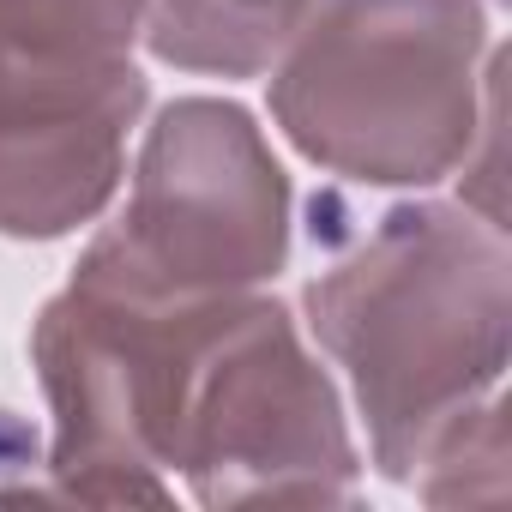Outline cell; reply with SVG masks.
Segmentation results:
<instances>
[{"label": "cell", "mask_w": 512, "mask_h": 512, "mask_svg": "<svg viewBox=\"0 0 512 512\" xmlns=\"http://www.w3.org/2000/svg\"><path fill=\"white\" fill-rule=\"evenodd\" d=\"M145 0H0V229L61 235L121 175L145 79Z\"/></svg>", "instance_id": "cell-3"}, {"label": "cell", "mask_w": 512, "mask_h": 512, "mask_svg": "<svg viewBox=\"0 0 512 512\" xmlns=\"http://www.w3.org/2000/svg\"><path fill=\"white\" fill-rule=\"evenodd\" d=\"M272 109L350 181H440L476 139V0H314L284 43Z\"/></svg>", "instance_id": "cell-2"}, {"label": "cell", "mask_w": 512, "mask_h": 512, "mask_svg": "<svg viewBox=\"0 0 512 512\" xmlns=\"http://www.w3.org/2000/svg\"><path fill=\"white\" fill-rule=\"evenodd\" d=\"M314 0H145V37L169 67L253 79L296 37Z\"/></svg>", "instance_id": "cell-5"}, {"label": "cell", "mask_w": 512, "mask_h": 512, "mask_svg": "<svg viewBox=\"0 0 512 512\" xmlns=\"http://www.w3.org/2000/svg\"><path fill=\"white\" fill-rule=\"evenodd\" d=\"M290 187L260 127L187 97L145 139L127 217L85 253L91 278L145 296H229L284 266Z\"/></svg>", "instance_id": "cell-4"}, {"label": "cell", "mask_w": 512, "mask_h": 512, "mask_svg": "<svg viewBox=\"0 0 512 512\" xmlns=\"http://www.w3.org/2000/svg\"><path fill=\"white\" fill-rule=\"evenodd\" d=\"M314 332L350 362L386 470L458 434L506 362V241L452 205L386 211L308 290ZM500 404V398H488Z\"/></svg>", "instance_id": "cell-1"}]
</instances>
